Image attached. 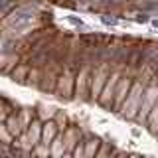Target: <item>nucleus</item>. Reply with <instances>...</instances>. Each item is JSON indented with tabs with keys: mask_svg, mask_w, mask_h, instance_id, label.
<instances>
[{
	"mask_svg": "<svg viewBox=\"0 0 158 158\" xmlns=\"http://www.w3.org/2000/svg\"><path fill=\"white\" fill-rule=\"evenodd\" d=\"M146 131L150 132V135L158 136V103L154 107H152V111L148 113V118H146Z\"/></svg>",
	"mask_w": 158,
	"mask_h": 158,
	"instance_id": "3",
	"label": "nucleus"
},
{
	"mask_svg": "<svg viewBox=\"0 0 158 158\" xmlns=\"http://www.w3.org/2000/svg\"><path fill=\"white\" fill-rule=\"evenodd\" d=\"M150 24H152L154 28H158V18H150Z\"/></svg>",
	"mask_w": 158,
	"mask_h": 158,
	"instance_id": "6",
	"label": "nucleus"
},
{
	"mask_svg": "<svg viewBox=\"0 0 158 158\" xmlns=\"http://www.w3.org/2000/svg\"><path fill=\"white\" fill-rule=\"evenodd\" d=\"M65 20H67L69 24H71L73 28H77V30H79V28H83V30H87V32H89V26H87L85 22H83L81 18H77V16H65Z\"/></svg>",
	"mask_w": 158,
	"mask_h": 158,
	"instance_id": "4",
	"label": "nucleus"
},
{
	"mask_svg": "<svg viewBox=\"0 0 158 158\" xmlns=\"http://www.w3.org/2000/svg\"><path fill=\"white\" fill-rule=\"evenodd\" d=\"M57 132H59V127L53 121H48L42 131V144H52L53 136H57Z\"/></svg>",
	"mask_w": 158,
	"mask_h": 158,
	"instance_id": "2",
	"label": "nucleus"
},
{
	"mask_svg": "<svg viewBox=\"0 0 158 158\" xmlns=\"http://www.w3.org/2000/svg\"><path fill=\"white\" fill-rule=\"evenodd\" d=\"M34 14H36V10H34L32 6H22V8H16V10H14V12L8 16L6 24H8L10 28H14V30H22V28H26L28 24L32 22Z\"/></svg>",
	"mask_w": 158,
	"mask_h": 158,
	"instance_id": "1",
	"label": "nucleus"
},
{
	"mask_svg": "<svg viewBox=\"0 0 158 158\" xmlns=\"http://www.w3.org/2000/svg\"><path fill=\"white\" fill-rule=\"evenodd\" d=\"M101 22L105 24V26H117L118 18L117 16H111V14H105V16H101Z\"/></svg>",
	"mask_w": 158,
	"mask_h": 158,
	"instance_id": "5",
	"label": "nucleus"
}]
</instances>
